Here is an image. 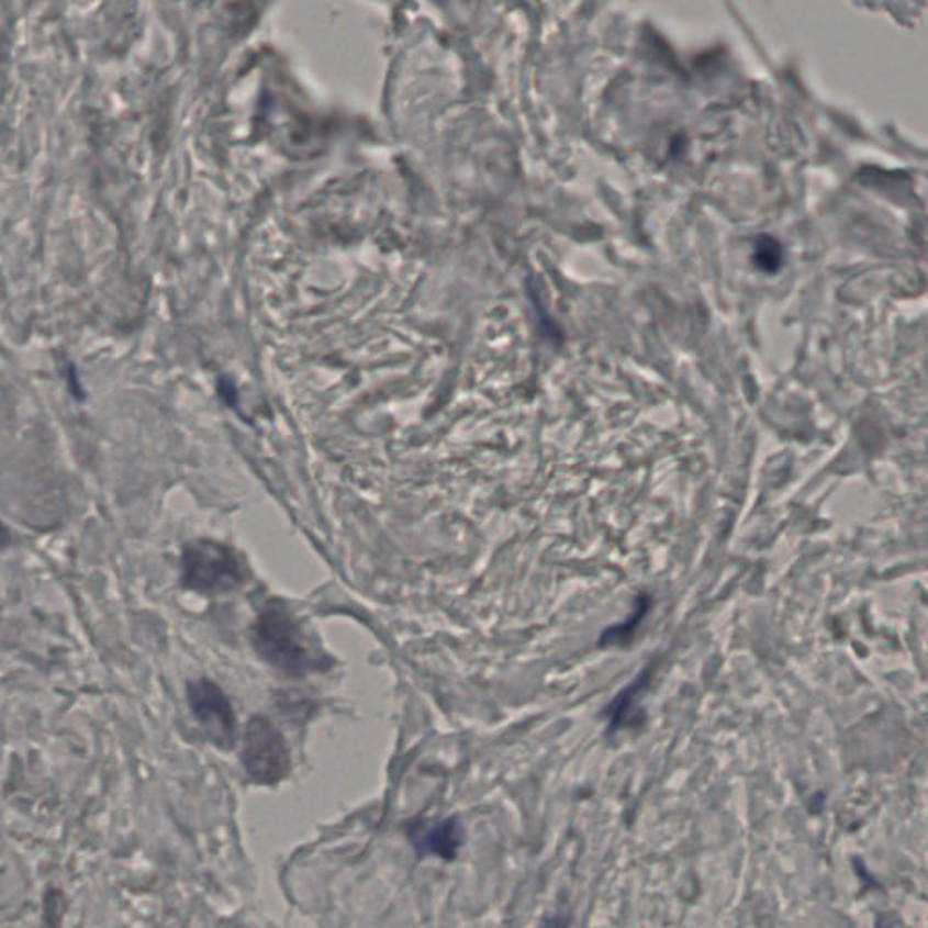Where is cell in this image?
<instances>
[{"label": "cell", "mask_w": 928, "mask_h": 928, "mask_svg": "<svg viewBox=\"0 0 928 928\" xmlns=\"http://www.w3.org/2000/svg\"><path fill=\"white\" fill-rule=\"evenodd\" d=\"M187 702L198 724L214 746L228 751L236 743V718L227 696L213 680H191L187 684Z\"/></svg>", "instance_id": "obj_4"}, {"label": "cell", "mask_w": 928, "mask_h": 928, "mask_svg": "<svg viewBox=\"0 0 928 928\" xmlns=\"http://www.w3.org/2000/svg\"><path fill=\"white\" fill-rule=\"evenodd\" d=\"M462 830L457 818H448L432 825L425 835L421 836L420 849L426 854H434L441 860H454L461 847Z\"/></svg>", "instance_id": "obj_5"}, {"label": "cell", "mask_w": 928, "mask_h": 928, "mask_svg": "<svg viewBox=\"0 0 928 928\" xmlns=\"http://www.w3.org/2000/svg\"><path fill=\"white\" fill-rule=\"evenodd\" d=\"M13 545V534H11L10 526L0 521V551L8 550Z\"/></svg>", "instance_id": "obj_7"}, {"label": "cell", "mask_w": 928, "mask_h": 928, "mask_svg": "<svg viewBox=\"0 0 928 928\" xmlns=\"http://www.w3.org/2000/svg\"><path fill=\"white\" fill-rule=\"evenodd\" d=\"M64 378L68 383L69 394L74 395L75 400H86V392H83L82 381L78 378L77 367L74 361H66L64 364Z\"/></svg>", "instance_id": "obj_6"}, {"label": "cell", "mask_w": 928, "mask_h": 928, "mask_svg": "<svg viewBox=\"0 0 928 928\" xmlns=\"http://www.w3.org/2000/svg\"><path fill=\"white\" fill-rule=\"evenodd\" d=\"M242 762L250 779L276 785L291 774V751L278 727L264 716H253L245 727Z\"/></svg>", "instance_id": "obj_3"}, {"label": "cell", "mask_w": 928, "mask_h": 928, "mask_svg": "<svg viewBox=\"0 0 928 928\" xmlns=\"http://www.w3.org/2000/svg\"><path fill=\"white\" fill-rule=\"evenodd\" d=\"M253 642L267 662L287 673H301L309 666V653L300 628L283 602L265 604L256 618Z\"/></svg>", "instance_id": "obj_1"}, {"label": "cell", "mask_w": 928, "mask_h": 928, "mask_svg": "<svg viewBox=\"0 0 928 928\" xmlns=\"http://www.w3.org/2000/svg\"><path fill=\"white\" fill-rule=\"evenodd\" d=\"M182 584L191 592L219 595L242 584V568L227 546L200 539L183 548Z\"/></svg>", "instance_id": "obj_2"}, {"label": "cell", "mask_w": 928, "mask_h": 928, "mask_svg": "<svg viewBox=\"0 0 928 928\" xmlns=\"http://www.w3.org/2000/svg\"><path fill=\"white\" fill-rule=\"evenodd\" d=\"M545 928H568V921H566L564 916L557 914L554 918H548Z\"/></svg>", "instance_id": "obj_8"}]
</instances>
